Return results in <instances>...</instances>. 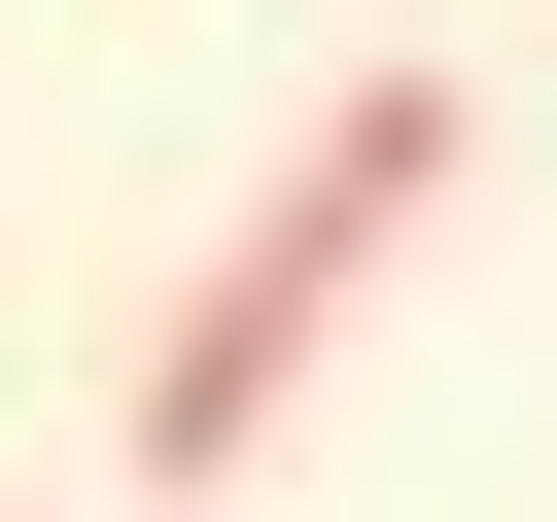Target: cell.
Masks as SVG:
<instances>
[{"label":"cell","instance_id":"6da1fadb","mask_svg":"<svg viewBox=\"0 0 557 522\" xmlns=\"http://www.w3.org/2000/svg\"><path fill=\"white\" fill-rule=\"evenodd\" d=\"M453 139H487L453 70H348V104L278 139V209H244V244H209L174 313H139V418H104V452H139V522H209V487L278 452V383H313V348H348V278H383V244L453 209Z\"/></svg>","mask_w":557,"mask_h":522}]
</instances>
